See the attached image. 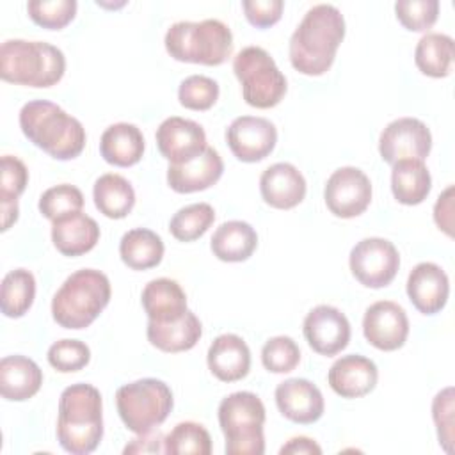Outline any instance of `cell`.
Segmentation results:
<instances>
[{"label": "cell", "instance_id": "1", "mask_svg": "<svg viewBox=\"0 0 455 455\" xmlns=\"http://www.w3.org/2000/svg\"><path fill=\"white\" fill-rule=\"evenodd\" d=\"M345 37V18L331 4L313 5L290 37V62L307 76L329 71Z\"/></svg>", "mask_w": 455, "mask_h": 455}, {"label": "cell", "instance_id": "2", "mask_svg": "<svg viewBox=\"0 0 455 455\" xmlns=\"http://www.w3.org/2000/svg\"><path fill=\"white\" fill-rule=\"evenodd\" d=\"M20 128L23 135L55 160H73L85 148V128L46 100H32L20 110Z\"/></svg>", "mask_w": 455, "mask_h": 455}, {"label": "cell", "instance_id": "3", "mask_svg": "<svg viewBox=\"0 0 455 455\" xmlns=\"http://www.w3.org/2000/svg\"><path fill=\"white\" fill-rule=\"evenodd\" d=\"M103 437V402L91 384H71L60 393L57 439L71 455L94 451Z\"/></svg>", "mask_w": 455, "mask_h": 455}, {"label": "cell", "instance_id": "4", "mask_svg": "<svg viewBox=\"0 0 455 455\" xmlns=\"http://www.w3.org/2000/svg\"><path fill=\"white\" fill-rule=\"evenodd\" d=\"M64 53L44 41L7 39L0 46V76L28 87H52L64 76Z\"/></svg>", "mask_w": 455, "mask_h": 455}, {"label": "cell", "instance_id": "5", "mask_svg": "<svg viewBox=\"0 0 455 455\" xmlns=\"http://www.w3.org/2000/svg\"><path fill=\"white\" fill-rule=\"evenodd\" d=\"M108 277L94 268L73 272L52 299V316L64 329L89 327L110 300Z\"/></svg>", "mask_w": 455, "mask_h": 455}, {"label": "cell", "instance_id": "6", "mask_svg": "<svg viewBox=\"0 0 455 455\" xmlns=\"http://www.w3.org/2000/svg\"><path fill=\"white\" fill-rule=\"evenodd\" d=\"M165 50L180 62L219 66L233 52V34L220 20L178 21L165 32Z\"/></svg>", "mask_w": 455, "mask_h": 455}, {"label": "cell", "instance_id": "7", "mask_svg": "<svg viewBox=\"0 0 455 455\" xmlns=\"http://www.w3.org/2000/svg\"><path fill=\"white\" fill-rule=\"evenodd\" d=\"M219 425L226 437L228 455L265 453V405L251 391H236L219 403Z\"/></svg>", "mask_w": 455, "mask_h": 455}, {"label": "cell", "instance_id": "8", "mask_svg": "<svg viewBox=\"0 0 455 455\" xmlns=\"http://www.w3.org/2000/svg\"><path fill=\"white\" fill-rule=\"evenodd\" d=\"M116 405L128 430L146 434L167 419L174 398L164 380L148 377L121 386L116 393Z\"/></svg>", "mask_w": 455, "mask_h": 455}, {"label": "cell", "instance_id": "9", "mask_svg": "<svg viewBox=\"0 0 455 455\" xmlns=\"http://www.w3.org/2000/svg\"><path fill=\"white\" fill-rule=\"evenodd\" d=\"M233 71L242 84L247 105L272 108L286 94V78L275 60L261 46H245L233 59Z\"/></svg>", "mask_w": 455, "mask_h": 455}, {"label": "cell", "instance_id": "10", "mask_svg": "<svg viewBox=\"0 0 455 455\" xmlns=\"http://www.w3.org/2000/svg\"><path fill=\"white\" fill-rule=\"evenodd\" d=\"M352 275L366 288L387 286L398 268L400 254L393 242L379 236L363 238L357 242L348 256Z\"/></svg>", "mask_w": 455, "mask_h": 455}, {"label": "cell", "instance_id": "11", "mask_svg": "<svg viewBox=\"0 0 455 455\" xmlns=\"http://www.w3.org/2000/svg\"><path fill=\"white\" fill-rule=\"evenodd\" d=\"M432 149V133L416 117H398L380 133L379 153L389 165L400 160H425Z\"/></svg>", "mask_w": 455, "mask_h": 455}, {"label": "cell", "instance_id": "12", "mask_svg": "<svg viewBox=\"0 0 455 455\" xmlns=\"http://www.w3.org/2000/svg\"><path fill=\"white\" fill-rule=\"evenodd\" d=\"M323 199L332 215L341 219L357 217L371 203L370 178L357 167H339L329 176Z\"/></svg>", "mask_w": 455, "mask_h": 455}, {"label": "cell", "instance_id": "13", "mask_svg": "<svg viewBox=\"0 0 455 455\" xmlns=\"http://www.w3.org/2000/svg\"><path fill=\"white\" fill-rule=\"evenodd\" d=\"M231 153L240 162H259L267 158L277 142V130L272 121L256 116H240L226 130Z\"/></svg>", "mask_w": 455, "mask_h": 455}, {"label": "cell", "instance_id": "14", "mask_svg": "<svg viewBox=\"0 0 455 455\" xmlns=\"http://www.w3.org/2000/svg\"><path fill=\"white\" fill-rule=\"evenodd\" d=\"M363 332L370 345L391 352L403 347L409 336L405 309L393 300H379L364 311Z\"/></svg>", "mask_w": 455, "mask_h": 455}, {"label": "cell", "instance_id": "15", "mask_svg": "<svg viewBox=\"0 0 455 455\" xmlns=\"http://www.w3.org/2000/svg\"><path fill=\"white\" fill-rule=\"evenodd\" d=\"M304 338L320 355H336L350 341V323L334 306L320 304L304 318Z\"/></svg>", "mask_w": 455, "mask_h": 455}, {"label": "cell", "instance_id": "16", "mask_svg": "<svg viewBox=\"0 0 455 455\" xmlns=\"http://www.w3.org/2000/svg\"><path fill=\"white\" fill-rule=\"evenodd\" d=\"M156 146L171 165H180L199 156L206 146V133L203 126L185 117H167L156 128Z\"/></svg>", "mask_w": 455, "mask_h": 455}, {"label": "cell", "instance_id": "17", "mask_svg": "<svg viewBox=\"0 0 455 455\" xmlns=\"http://www.w3.org/2000/svg\"><path fill=\"white\" fill-rule=\"evenodd\" d=\"M275 403L279 412L300 425L315 423L322 418L325 403L322 391L307 379H286L275 387Z\"/></svg>", "mask_w": 455, "mask_h": 455}, {"label": "cell", "instance_id": "18", "mask_svg": "<svg viewBox=\"0 0 455 455\" xmlns=\"http://www.w3.org/2000/svg\"><path fill=\"white\" fill-rule=\"evenodd\" d=\"M407 295L419 313H439L446 306L450 295V281L446 272L432 261L418 263L407 277Z\"/></svg>", "mask_w": 455, "mask_h": 455}, {"label": "cell", "instance_id": "19", "mask_svg": "<svg viewBox=\"0 0 455 455\" xmlns=\"http://www.w3.org/2000/svg\"><path fill=\"white\" fill-rule=\"evenodd\" d=\"M379 371L371 359L348 354L336 359L327 373L331 389L343 398H359L373 391L377 386Z\"/></svg>", "mask_w": 455, "mask_h": 455}, {"label": "cell", "instance_id": "20", "mask_svg": "<svg viewBox=\"0 0 455 455\" xmlns=\"http://www.w3.org/2000/svg\"><path fill=\"white\" fill-rule=\"evenodd\" d=\"M259 192L263 201L272 208L290 210L302 203L306 196V180L295 165L277 162L261 172Z\"/></svg>", "mask_w": 455, "mask_h": 455}, {"label": "cell", "instance_id": "21", "mask_svg": "<svg viewBox=\"0 0 455 455\" xmlns=\"http://www.w3.org/2000/svg\"><path fill=\"white\" fill-rule=\"evenodd\" d=\"M224 172V162L213 148H206L199 156L180 165H169L167 183L174 192L190 194L215 185Z\"/></svg>", "mask_w": 455, "mask_h": 455}, {"label": "cell", "instance_id": "22", "mask_svg": "<svg viewBox=\"0 0 455 455\" xmlns=\"http://www.w3.org/2000/svg\"><path fill=\"white\" fill-rule=\"evenodd\" d=\"M210 371L222 382L242 380L251 370V350L236 334H220L208 348Z\"/></svg>", "mask_w": 455, "mask_h": 455}, {"label": "cell", "instance_id": "23", "mask_svg": "<svg viewBox=\"0 0 455 455\" xmlns=\"http://www.w3.org/2000/svg\"><path fill=\"white\" fill-rule=\"evenodd\" d=\"M100 240L98 222L82 213H69L52 222V242L64 256H80L94 249Z\"/></svg>", "mask_w": 455, "mask_h": 455}, {"label": "cell", "instance_id": "24", "mask_svg": "<svg viewBox=\"0 0 455 455\" xmlns=\"http://www.w3.org/2000/svg\"><path fill=\"white\" fill-rule=\"evenodd\" d=\"M142 307L151 322L169 323L180 320L187 311V295L178 281L158 277L149 281L140 295Z\"/></svg>", "mask_w": 455, "mask_h": 455}, {"label": "cell", "instance_id": "25", "mask_svg": "<svg viewBox=\"0 0 455 455\" xmlns=\"http://www.w3.org/2000/svg\"><path fill=\"white\" fill-rule=\"evenodd\" d=\"M43 384L41 368L25 355H7L0 361V393L5 400L32 398Z\"/></svg>", "mask_w": 455, "mask_h": 455}, {"label": "cell", "instance_id": "26", "mask_svg": "<svg viewBox=\"0 0 455 455\" xmlns=\"http://www.w3.org/2000/svg\"><path fill=\"white\" fill-rule=\"evenodd\" d=\"M100 153L110 165H135L144 153V135L132 123L110 124L100 139Z\"/></svg>", "mask_w": 455, "mask_h": 455}, {"label": "cell", "instance_id": "27", "mask_svg": "<svg viewBox=\"0 0 455 455\" xmlns=\"http://www.w3.org/2000/svg\"><path fill=\"white\" fill-rule=\"evenodd\" d=\"M146 334L153 347L162 352L174 354L194 348L196 343L201 339L203 325L199 318L188 309L180 320L169 323H156L149 320Z\"/></svg>", "mask_w": 455, "mask_h": 455}, {"label": "cell", "instance_id": "28", "mask_svg": "<svg viewBox=\"0 0 455 455\" xmlns=\"http://www.w3.org/2000/svg\"><path fill=\"white\" fill-rule=\"evenodd\" d=\"M258 245V235L249 222L228 220L220 224L210 242L213 256L220 261L238 263L252 256Z\"/></svg>", "mask_w": 455, "mask_h": 455}, {"label": "cell", "instance_id": "29", "mask_svg": "<svg viewBox=\"0 0 455 455\" xmlns=\"http://www.w3.org/2000/svg\"><path fill=\"white\" fill-rule=\"evenodd\" d=\"M432 188V178L421 160H400L393 164L391 190L398 203L414 206L427 199Z\"/></svg>", "mask_w": 455, "mask_h": 455}, {"label": "cell", "instance_id": "30", "mask_svg": "<svg viewBox=\"0 0 455 455\" xmlns=\"http://www.w3.org/2000/svg\"><path fill=\"white\" fill-rule=\"evenodd\" d=\"M162 238L146 228H135L123 235L119 242V254L124 265L133 270H148L156 267L164 258Z\"/></svg>", "mask_w": 455, "mask_h": 455}, {"label": "cell", "instance_id": "31", "mask_svg": "<svg viewBox=\"0 0 455 455\" xmlns=\"http://www.w3.org/2000/svg\"><path fill=\"white\" fill-rule=\"evenodd\" d=\"M94 204L108 219L126 217L135 204V190L132 183L121 174H103L96 180L92 188Z\"/></svg>", "mask_w": 455, "mask_h": 455}, {"label": "cell", "instance_id": "32", "mask_svg": "<svg viewBox=\"0 0 455 455\" xmlns=\"http://www.w3.org/2000/svg\"><path fill=\"white\" fill-rule=\"evenodd\" d=\"M414 62L427 76H448L453 62V39L441 32L425 34L416 44Z\"/></svg>", "mask_w": 455, "mask_h": 455}, {"label": "cell", "instance_id": "33", "mask_svg": "<svg viewBox=\"0 0 455 455\" xmlns=\"http://www.w3.org/2000/svg\"><path fill=\"white\" fill-rule=\"evenodd\" d=\"M36 297V279L27 268H14L7 272L2 279L0 290V307L9 318L23 316Z\"/></svg>", "mask_w": 455, "mask_h": 455}, {"label": "cell", "instance_id": "34", "mask_svg": "<svg viewBox=\"0 0 455 455\" xmlns=\"http://www.w3.org/2000/svg\"><path fill=\"white\" fill-rule=\"evenodd\" d=\"M164 451L171 455H210V432L201 423L181 421L165 435Z\"/></svg>", "mask_w": 455, "mask_h": 455}, {"label": "cell", "instance_id": "35", "mask_svg": "<svg viewBox=\"0 0 455 455\" xmlns=\"http://www.w3.org/2000/svg\"><path fill=\"white\" fill-rule=\"evenodd\" d=\"M215 220V210L208 203H194L180 208L171 222L169 231L180 242H194L201 238Z\"/></svg>", "mask_w": 455, "mask_h": 455}, {"label": "cell", "instance_id": "36", "mask_svg": "<svg viewBox=\"0 0 455 455\" xmlns=\"http://www.w3.org/2000/svg\"><path fill=\"white\" fill-rule=\"evenodd\" d=\"M82 206H84V194L80 192V188L69 183L55 185L44 190L43 196L39 197V212L52 222L69 213L80 212Z\"/></svg>", "mask_w": 455, "mask_h": 455}, {"label": "cell", "instance_id": "37", "mask_svg": "<svg viewBox=\"0 0 455 455\" xmlns=\"http://www.w3.org/2000/svg\"><path fill=\"white\" fill-rule=\"evenodd\" d=\"M28 16L43 28H64L76 14L75 0H30L27 4Z\"/></svg>", "mask_w": 455, "mask_h": 455}, {"label": "cell", "instance_id": "38", "mask_svg": "<svg viewBox=\"0 0 455 455\" xmlns=\"http://www.w3.org/2000/svg\"><path fill=\"white\" fill-rule=\"evenodd\" d=\"M178 100L185 108L208 110L219 100V84L204 75H190L180 84Z\"/></svg>", "mask_w": 455, "mask_h": 455}, {"label": "cell", "instance_id": "39", "mask_svg": "<svg viewBox=\"0 0 455 455\" xmlns=\"http://www.w3.org/2000/svg\"><path fill=\"white\" fill-rule=\"evenodd\" d=\"M261 363L272 373H288L300 363V348L290 336H274L261 348Z\"/></svg>", "mask_w": 455, "mask_h": 455}, {"label": "cell", "instance_id": "40", "mask_svg": "<svg viewBox=\"0 0 455 455\" xmlns=\"http://www.w3.org/2000/svg\"><path fill=\"white\" fill-rule=\"evenodd\" d=\"M398 21L412 32L428 30L439 16L437 0H398L395 4Z\"/></svg>", "mask_w": 455, "mask_h": 455}, {"label": "cell", "instance_id": "41", "mask_svg": "<svg viewBox=\"0 0 455 455\" xmlns=\"http://www.w3.org/2000/svg\"><path fill=\"white\" fill-rule=\"evenodd\" d=\"M91 361V350L84 341L60 339L48 348V363L60 373H73L85 368Z\"/></svg>", "mask_w": 455, "mask_h": 455}, {"label": "cell", "instance_id": "42", "mask_svg": "<svg viewBox=\"0 0 455 455\" xmlns=\"http://www.w3.org/2000/svg\"><path fill=\"white\" fill-rule=\"evenodd\" d=\"M28 183V171L25 164L12 156H2V181H0V203H18Z\"/></svg>", "mask_w": 455, "mask_h": 455}, {"label": "cell", "instance_id": "43", "mask_svg": "<svg viewBox=\"0 0 455 455\" xmlns=\"http://www.w3.org/2000/svg\"><path fill=\"white\" fill-rule=\"evenodd\" d=\"M432 418L437 427L439 444L446 451H451L453 443V387L439 391L432 402Z\"/></svg>", "mask_w": 455, "mask_h": 455}, {"label": "cell", "instance_id": "44", "mask_svg": "<svg viewBox=\"0 0 455 455\" xmlns=\"http://www.w3.org/2000/svg\"><path fill=\"white\" fill-rule=\"evenodd\" d=\"M242 7L251 25L258 28H267L281 20L284 2L283 0H243Z\"/></svg>", "mask_w": 455, "mask_h": 455}, {"label": "cell", "instance_id": "45", "mask_svg": "<svg viewBox=\"0 0 455 455\" xmlns=\"http://www.w3.org/2000/svg\"><path fill=\"white\" fill-rule=\"evenodd\" d=\"M434 220L439 229H443L448 236L453 235V187L450 185L435 201L434 206Z\"/></svg>", "mask_w": 455, "mask_h": 455}, {"label": "cell", "instance_id": "46", "mask_svg": "<svg viewBox=\"0 0 455 455\" xmlns=\"http://www.w3.org/2000/svg\"><path fill=\"white\" fill-rule=\"evenodd\" d=\"M165 437H162L160 432H146V434H139V437L132 439L130 444H126L124 453H158L164 451L162 443Z\"/></svg>", "mask_w": 455, "mask_h": 455}, {"label": "cell", "instance_id": "47", "mask_svg": "<svg viewBox=\"0 0 455 455\" xmlns=\"http://www.w3.org/2000/svg\"><path fill=\"white\" fill-rule=\"evenodd\" d=\"M281 455H320L322 453V448L309 437L306 435H297V437H291L286 444L281 446L279 450Z\"/></svg>", "mask_w": 455, "mask_h": 455}, {"label": "cell", "instance_id": "48", "mask_svg": "<svg viewBox=\"0 0 455 455\" xmlns=\"http://www.w3.org/2000/svg\"><path fill=\"white\" fill-rule=\"evenodd\" d=\"M18 203H2V231H7L18 220Z\"/></svg>", "mask_w": 455, "mask_h": 455}]
</instances>
